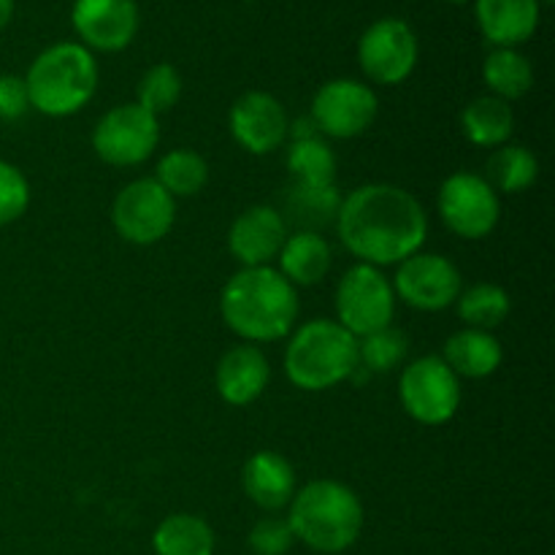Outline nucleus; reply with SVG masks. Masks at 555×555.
Returning <instances> with one entry per match:
<instances>
[{
  "instance_id": "obj_1",
  "label": "nucleus",
  "mask_w": 555,
  "mask_h": 555,
  "mask_svg": "<svg viewBox=\"0 0 555 555\" xmlns=\"http://www.w3.org/2000/svg\"><path fill=\"white\" fill-rule=\"evenodd\" d=\"M336 228L347 253L383 269L421 253L428 236V215L410 190L374 182L341 198Z\"/></svg>"
},
{
  "instance_id": "obj_2",
  "label": "nucleus",
  "mask_w": 555,
  "mask_h": 555,
  "mask_svg": "<svg viewBox=\"0 0 555 555\" xmlns=\"http://www.w3.org/2000/svg\"><path fill=\"white\" fill-rule=\"evenodd\" d=\"M220 314L247 345L280 341L296 325L298 291L274 266L242 269L222 287Z\"/></svg>"
},
{
  "instance_id": "obj_3",
  "label": "nucleus",
  "mask_w": 555,
  "mask_h": 555,
  "mask_svg": "<svg viewBox=\"0 0 555 555\" xmlns=\"http://www.w3.org/2000/svg\"><path fill=\"white\" fill-rule=\"evenodd\" d=\"M293 537L314 553L350 551L363 529V504L352 488L339 480H312L287 504Z\"/></svg>"
},
{
  "instance_id": "obj_4",
  "label": "nucleus",
  "mask_w": 555,
  "mask_h": 555,
  "mask_svg": "<svg viewBox=\"0 0 555 555\" xmlns=\"http://www.w3.org/2000/svg\"><path fill=\"white\" fill-rule=\"evenodd\" d=\"M30 108L47 117H70L95 98L101 70L95 54L79 41H60L43 49L22 76Z\"/></svg>"
},
{
  "instance_id": "obj_5",
  "label": "nucleus",
  "mask_w": 555,
  "mask_h": 555,
  "mask_svg": "<svg viewBox=\"0 0 555 555\" xmlns=\"http://www.w3.org/2000/svg\"><path fill=\"white\" fill-rule=\"evenodd\" d=\"M356 369L358 339L336 320H309L287 341L285 374L298 390H331L352 379Z\"/></svg>"
},
{
  "instance_id": "obj_6",
  "label": "nucleus",
  "mask_w": 555,
  "mask_h": 555,
  "mask_svg": "<svg viewBox=\"0 0 555 555\" xmlns=\"http://www.w3.org/2000/svg\"><path fill=\"white\" fill-rule=\"evenodd\" d=\"M336 323L356 339L393 325L396 293L383 269L356 263L345 271L336 287Z\"/></svg>"
},
{
  "instance_id": "obj_7",
  "label": "nucleus",
  "mask_w": 555,
  "mask_h": 555,
  "mask_svg": "<svg viewBox=\"0 0 555 555\" xmlns=\"http://www.w3.org/2000/svg\"><path fill=\"white\" fill-rule=\"evenodd\" d=\"M399 399L406 415L421 426H444L461 406V379L442 356H423L401 374Z\"/></svg>"
},
{
  "instance_id": "obj_8",
  "label": "nucleus",
  "mask_w": 555,
  "mask_h": 555,
  "mask_svg": "<svg viewBox=\"0 0 555 555\" xmlns=\"http://www.w3.org/2000/svg\"><path fill=\"white\" fill-rule=\"evenodd\" d=\"M157 144H160V117L141 108L135 101L108 108L92 130L95 155L117 168L141 166L155 155Z\"/></svg>"
},
{
  "instance_id": "obj_9",
  "label": "nucleus",
  "mask_w": 555,
  "mask_h": 555,
  "mask_svg": "<svg viewBox=\"0 0 555 555\" xmlns=\"http://www.w3.org/2000/svg\"><path fill=\"white\" fill-rule=\"evenodd\" d=\"M177 222V198L166 193L155 177L135 179L125 184L112 204V225L135 247L163 242Z\"/></svg>"
},
{
  "instance_id": "obj_10",
  "label": "nucleus",
  "mask_w": 555,
  "mask_h": 555,
  "mask_svg": "<svg viewBox=\"0 0 555 555\" xmlns=\"http://www.w3.org/2000/svg\"><path fill=\"white\" fill-rule=\"evenodd\" d=\"M437 209L444 225L461 238L480 242L491 236L502 217L499 193L486 182V177L469 171H459L448 177L439 188Z\"/></svg>"
},
{
  "instance_id": "obj_11",
  "label": "nucleus",
  "mask_w": 555,
  "mask_h": 555,
  "mask_svg": "<svg viewBox=\"0 0 555 555\" xmlns=\"http://www.w3.org/2000/svg\"><path fill=\"white\" fill-rule=\"evenodd\" d=\"M421 57V43L410 22L383 16L363 30L358 41V63L374 85L393 87L410 79Z\"/></svg>"
},
{
  "instance_id": "obj_12",
  "label": "nucleus",
  "mask_w": 555,
  "mask_h": 555,
  "mask_svg": "<svg viewBox=\"0 0 555 555\" xmlns=\"http://www.w3.org/2000/svg\"><path fill=\"white\" fill-rule=\"evenodd\" d=\"M390 285H393L396 298L417 312H442L453 307L464 291V280L453 260L437 253H423V249L401 260Z\"/></svg>"
},
{
  "instance_id": "obj_13",
  "label": "nucleus",
  "mask_w": 555,
  "mask_h": 555,
  "mask_svg": "<svg viewBox=\"0 0 555 555\" xmlns=\"http://www.w3.org/2000/svg\"><path fill=\"white\" fill-rule=\"evenodd\" d=\"M379 114L377 92L358 79H331L314 92L312 122L331 139H356L374 125Z\"/></svg>"
},
{
  "instance_id": "obj_14",
  "label": "nucleus",
  "mask_w": 555,
  "mask_h": 555,
  "mask_svg": "<svg viewBox=\"0 0 555 555\" xmlns=\"http://www.w3.org/2000/svg\"><path fill=\"white\" fill-rule=\"evenodd\" d=\"M70 25L90 52H122L139 33L141 14L135 0H74Z\"/></svg>"
},
{
  "instance_id": "obj_15",
  "label": "nucleus",
  "mask_w": 555,
  "mask_h": 555,
  "mask_svg": "<svg viewBox=\"0 0 555 555\" xmlns=\"http://www.w3.org/2000/svg\"><path fill=\"white\" fill-rule=\"evenodd\" d=\"M228 125H231V135L236 139V144L249 155H271L285 144L287 133H291L285 106L263 90L244 92L231 106Z\"/></svg>"
},
{
  "instance_id": "obj_16",
  "label": "nucleus",
  "mask_w": 555,
  "mask_h": 555,
  "mask_svg": "<svg viewBox=\"0 0 555 555\" xmlns=\"http://www.w3.org/2000/svg\"><path fill=\"white\" fill-rule=\"evenodd\" d=\"M285 238L287 225L280 209L258 204L244 209L233 220L231 231H228V249L242 263V269H258V266H271Z\"/></svg>"
},
{
  "instance_id": "obj_17",
  "label": "nucleus",
  "mask_w": 555,
  "mask_h": 555,
  "mask_svg": "<svg viewBox=\"0 0 555 555\" xmlns=\"http://www.w3.org/2000/svg\"><path fill=\"white\" fill-rule=\"evenodd\" d=\"M269 358L263 356L258 345L231 347L217 363V393L231 406H247L258 401L263 390L269 388Z\"/></svg>"
},
{
  "instance_id": "obj_18",
  "label": "nucleus",
  "mask_w": 555,
  "mask_h": 555,
  "mask_svg": "<svg viewBox=\"0 0 555 555\" xmlns=\"http://www.w3.org/2000/svg\"><path fill=\"white\" fill-rule=\"evenodd\" d=\"M475 16L493 49H518L534 38L542 5L540 0H475Z\"/></svg>"
},
{
  "instance_id": "obj_19",
  "label": "nucleus",
  "mask_w": 555,
  "mask_h": 555,
  "mask_svg": "<svg viewBox=\"0 0 555 555\" xmlns=\"http://www.w3.org/2000/svg\"><path fill=\"white\" fill-rule=\"evenodd\" d=\"M242 488L253 504L266 513L287 507L296 496V469L291 461L274 450L249 455L242 469Z\"/></svg>"
},
{
  "instance_id": "obj_20",
  "label": "nucleus",
  "mask_w": 555,
  "mask_h": 555,
  "mask_svg": "<svg viewBox=\"0 0 555 555\" xmlns=\"http://www.w3.org/2000/svg\"><path fill=\"white\" fill-rule=\"evenodd\" d=\"M504 350L499 345L496 336L491 331L480 328H464L455 331L448 341H444L442 361L453 369L455 377L466 379H486L502 366Z\"/></svg>"
},
{
  "instance_id": "obj_21",
  "label": "nucleus",
  "mask_w": 555,
  "mask_h": 555,
  "mask_svg": "<svg viewBox=\"0 0 555 555\" xmlns=\"http://www.w3.org/2000/svg\"><path fill=\"white\" fill-rule=\"evenodd\" d=\"M280 274L293 287H312L331 271V244L314 231L287 233L280 249Z\"/></svg>"
},
{
  "instance_id": "obj_22",
  "label": "nucleus",
  "mask_w": 555,
  "mask_h": 555,
  "mask_svg": "<svg viewBox=\"0 0 555 555\" xmlns=\"http://www.w3.org/2000/svg\"><path fill=\"white\" fill-rule=\"evenodd\" d=\"M341 195L336 184H298L291 182L285 190V206H282V220L285 225H296L298 231H314L336 222L339 215Z\"/></svg>"
},
{
  "instance_id": "obj_23",
  "label": "nucleus",
  "mask_w": 555,
  "mask_h": 555,
  "mask_svg": "<svg viewBox=\"0 0 555 555\" xmlns=\"http://www.w3.org/2000/svg\"><path fill=\"white\" fill-rule=\"evenodd\" d=\"M513 130V103L502 101V98H475V101L461 112V133H464L475 146H482V150H499V146L509 144Z\"/></svg>"
},
{
  "instance_id": "obj_24",
  "label": "nucleus",
  "mask_w": 555,
  "mask_h": 555,
  "mask_svg": "<svg viewBox=\"0 0 555 555\" xmlns=\"http://www.w3.org/2000/svg\"><path fill=\"white\" fill-rule=\"evenodd\" d=\"M482 81L493 98L520 101L534 87V65L518 49H491L482 60Z\"/></svg>"
},
{
  "instance_id": "obj_25",
  "label": "nucleus",
  "mask_w": 555,
  "mask_h": 555,
  "mask_svg": "<svg viewBox=\"0 0 555 555\" xmlns=\"http://www.w3.org/2000/svg\"><path fill=\"white\" fill-rule=\"evenodd\" d=\"M215 531L198 515H168L152 534L155 555H215Z\"/></svg>"
},
{
  "instance_id": "obj_26",
  "label": "nucleus",
  "mask_w": 555,
  "mask_h": 555,
  "mask_svg": "<svg viewBox=\"0 0 555 555\" xmlns=\"http://www.w3.org/2000/svg\"><path fill=\"white\" fill-rule=\"evenodd\" d=\"M540 177V160L529 146L504 144L493 150V155L486 163V182L496 193H524Z\"/></svg>"
},
{
  "instance_id": "obj_27",
  "label": "nucleus",
  "mask_w": 555,
  "mask_h": 555,
  "mask_svg": "<svg viewBox=\"0 0 555 555\" xmlns=\"http://www.w3.org/2000/svg\"><path fill=\"white\" fill-rule=\"evenodd\" d=\"M155 182L166 190L171 198H193L209 182V163L201 152L179 150L166 152L155 168Z\"/></svg>"
},
{
  "instance_id": "obj_28",
  "label": "nucleus",
  "mask_w": 555,
  "mask_h": 555,
  "mask_svg": "<svg viewBox=\"0 0 555 555\" xmlns=\"http://www.w3.org/2000/svg\"><path fill=\"white\" fill-rule=\"evenodd\" d=\"M455 309H459V318L464 320L466 328L493 331L509 318V312H513V298H509V293L502 285L477 282V285L461 291Z\"/></svg>"
},
{
  "instance_id": "obj_29",
  "label": "nucleus",
  "mask_w": 555,
  "mask_h": 555,
  "mask_svg": "<svg viewBox=\"0 0 555 555\" xmlns=\"http://www.w3.org/2000/svg\"><path fill=\"white\" fill-rule=\"evenodd\" d=\"M287 171L298 184H336V152L320 135L293 139L287 146Z\"/></svg>"
},
{
  "instance_id": "obj_30",
  "label": "nucleus",
  "mask_w": 555,
  "mask_h": 555,
  "mask_svg": "<svg viewBox=\"0 0 555 555\" xmlns=\"http://www.w3.org/2000/svg\"><path fill=\"white\" fill-rule=\"evenodd\" d=\"M184 90L182 74L177 70V65L171 63H157L141 76L139 87H135V103L141 108H146L150 114L160 117V114L171 112L179 103Z\"/></svg>"
},
{
  "instance_id": "obj_31",
  "label": "nucleus",
  "mask_w": 555,
  "mask_h": 555,
  "mask_svg": "<svg viewBox=\"0 0 555 555\" xmlns=\"http://www.w3.org/2000/svg\"><path fill=\"white\" fill-rule=\"evenodd\" d=\"M406 352H410V341H406L404 331H399L396 325H388V328H379L358 339V363L369 374L393 372L404 361Z\"/></svg>"
},
{
  "instance_id": "obj_32",
  "label": "nucleus",
  "mask_w": 555,
  "mask_h": 555,
  "mask_svg": "<svg viewBox=\"0 0 555 555\" xmlns=\"http://www.w3.org/2000/svg\"><path fill=\"white\" fill-rule=\"evenodd\" d=\"M30 206V184L9 160H0V228L20 220Z\"/></svg>"
},
{
  "instance_id": "obj_33",
  "label": "nucleus",
  "mask_w": 555,
  "mask_h": 555,
  "mask_svg": "<svg viewBox=\"0 0 555 555\" xmlns=\"http://www.w3.org/2000/svg\"><path fill=\"white\" fill-rule=\"evenodd\" d=\"M247 542L249 551L255 555H287L291 553L293 542H296V537H293L287 518L269 515V518H260L258 524L253 526Z\"/></svg>"
},
{
  "instance_id": "obj_34",
  "label": "nucleus",
  "mask_w": 555,
  "mask_h": 555,
  "mask_svg": "<svg viewBox=\"0 0 555 555\" xmlns=\"http://www.w3.org/2000/svg\"><path fill=\"white\" fill-rule=\"evenodd\" d=\"M30 112V98H27V87L22 76L3 74L0 76V119L14 122Z\"/></svg>"
},
{
  "instance_id": "obj_35",
  "label": "nucleus",
  "mask_w": 555,
  "mask_h": 555,
  "mask_svg": "<svg viewBox=\"0 0 555 555\" xmlns=\"http://www.w3.org/2000/svg\"><path fill=\"white\" fill-rule=\"evenodd\" d=\"M14 5L16 0H0V30H5L9 22L14 20Z\"/></svg>"
},
{
  "instance_id": "obj_36",
  "label": "nucleus",
  "mask_w": 555,
  "mask_h": 555,
  "mask_svg": "<svg viewBox=\"0 0 555 555\" xmlns=\"http://www.w3.org/2000/svg\"><path fill=\"white\" fill-rule=\"evenodd\" d=\"M444 3H453V5H464V3H469V0H444Z\"/></svg>"
}]
</instances>
